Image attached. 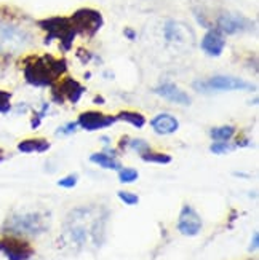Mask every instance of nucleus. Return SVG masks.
<instances>
[{"instance_id":"obj_1","label":"nucleus","mask_w":259,"mask_h":260,"mask_svg":"<svg viewBox=\"0 0 259 260\" xmlns=\"http://www.w3.org/2000/svg\"><path fill=\"white\" fill-rule=\"evenodd\" d=\"M67 72L64 58H54L53 54L27 56L22 61V75L27 85L36 88H51Z\"/></svg>"},{"instance_id":"obj_2","label":"nucleus","mask_w":259,"mask_h":260,"mask_svg":"<svg viewBox=\"0 0 259 260\" xmlns=\"http://www.w3.org/2000/svg\"><path fill=\"white\" fill-rule=\"evenodd\" d=\"M32 34L11 18L0 16V54H15L27 48Z\"/></svg>"},{"instance_id":"obj_3","label":"nucleus","mask_w":259,"mask_h":260,"mask_svg":"<svg viewBox=\"0 0 259 260\" xmlns=\"http://www.w3.org/2000/svg\"><path fill=\"white\" fill-rule=\"evenodd\" d=\"M37 26L47 34L45 36L43 43L50 45L53 40H60V48L61 51L67 53L72 50V43L77 37V32L71 24V19L66 16H51L39 19Z\"/></svg>"},{"instance_id":"obj_4","label":"nucleus","mask_w":259,"mask_h":260,"mask_svg":"<svg viewBox=\"0 0 259 260\" xmlns=\"http://www.w3.org/2000/svg\"><path fill=\"white\" fill-rule=\"evenodd\" d=\"M2 230L15 236H39L48 230V223L39 212L15 214L7 219Z\"/></svg>"},{"instance_id":"obj_5","label":"nucleus","mask_w":259,"mask_h":260,"mask_svg":"<svg viewBox=\"0 0 259 260\" xmlns=\"http://www.w3.org/2000/svg\"><path fill=\"white\" fill-rule=\"evenodd\" d=\"M194 88L198 93H215V91H253L254 85L232 75H215L205 82H195Z\"/></svg>"},{"instance_id":"obj_6","label":"nucleus","mask_w":259,"mask_h":260,"mask_svg":"<svg viewBox=\"0 0 259 260\" xmlns=\"http://www.w3.org/2000/svg\"><path fill=\"white\" fill-rule=\"evenodd\" d=\"M71 24L75 29L77 36H83L92 39L96 34L101 30V27L104 26V18L101 15V11L95 10V8H78L77 11H74V15L69 16Z\"/></svg>"},{"instance_id":"obj_7","label":"nucleus","mask_w":259,"mask_h":260,"mask_svg":"<svg viewBox=\"0 0 259 260\" xmlns=\"http://www.w3.org/2000/svg\"><path fill=\"white\" fill-rule=\"evenodd\" d=\"M51 98H53V103L56 104H64L66 101H69L71 104H77L78 101L82 99V96L87 93V88L78 83L75 78L72 77H64L60 78L51 88Z\"/></svg>"},{"instance_id":"obj_8","label":"nucleus","mask_w":259,"mask_h":260,"mask_svg":"<svg viewBox=\"0 0 259 260\" xmlns=\"http://www.w3.org/2000/svg\"><path fill=\"white\" fill-rule=\"evenodd\" d=\"M0 252L8 260H29L34 255V247L21 236L7 235L0 240Z\"/></svg>"},{"instance_id":"obj_9","label":"nucleus","mask_w":259,"mask_h":260,"mask_svg":"<svg viewBox=\"0 0 259 260\" xmlns=\"http://www.w3.org/2000/svg\"><path fill=\"white\" fill-rule=\"evenodd\" d=\"M116 115H106L99 110H85L77 118V125L85 131H99L114 126L117 123Z\"/></svg>"},{"instance_id":"obj_10","label":"nucleus","mask_w":259,"mask_h":260,"mask_svg":"<svg viewBox=\"0 0 259 260\" xmlns=\"http://www.w3.org/2000/svg\"><path fill=\"white\" fill-rule=\"evenodd\" d=\"M253 22L237 13H222L216 19V27L222 36H235L239 32H246L250 30Z\"/></svg>"},{"instance_id":"obj_11","label":"nucleus","mask_w":259,"mask_h":260,"mask_svg":"<svg viewBox=\"0 0 259 260\" xmlns=\"http://www.w3.org/2000/svg\"><path fill=\"white\" fill-rule=\"evenodd\" d=\"M176 229L184 236H197L202 232V219L198 212L192 206L184 205L181 212H179Z\"/></svg>"},{"instance_id":"obj_12","label":"nucleus","mask_w":259,"mask_h":260,"mask_svg":"<svg viewBox=\"0 0 259 260\" xmlns=\"http://www.w3.org/2000/svg\"><path fill=\"white\" fill-rule=\"evenodd\" d=\"M200 48L210 58H219L226 48V39L218 29H210L200 42Z\"/></svg>"},{"instance_id":"obj_13","label":"nucleus","mask_w":259,"mask_h":260,"mask_svg":"<svg viewBox=\"0 0 259 260\" xmlns=\"http://www.w3.org/2000/svg\"><path fill=\"white\" fill-rule=\"evenodd\" d=\"M154 93L157 96L166 99V101H170V103H173V104L190 106V103H192L190 96L186 91H183V89L179 88L178 85H175V83H162L157 88H154Z\"/></svg>"},{"instance_id":"obj_14","label":"nucleus","mask_w":259,"mask_h":260,"mask_svg":"<svg viewBox=\"0 0 259 260\" xmlns=\"http://www.w3.org/2000/svg\"><path fill=\"white\" fill-rule=\"evenodd\" d=\"M151 128L159 136H170L179 129V121L171 114H159L151 120Z\"/></svg>"},{"instance_id":"obj_15","label":"nucleus","mask_w":259,"mask_h":260,"mask_svg":"<svg viewBox=\"0 0 259 260\" xmlns=\"http://www.w3.org/2000/svg\"><path fill=\"white\" fill-rule=\"evenodd\" d=\"M186 32H189V27L179 24L178 21H166L163 26V36L165 40L170 43H181L186 40Z\"/></svg>"},{"instance_id":"obj_16","label":"nucleus","mask_w":259,"mask_h":260,"mask_svg":"<svg viewBox=\"0 0 259 260\" xmlns=\"http://www.w3.org/2000/svg\"><path fill=\"white\" fill-rule=\"evenodd\" d=\"M51 144L43 139V138H36V139H24L18 144V150L21 153H43L50 150Z\"/></svg>"},{"instance_id":"obj_17","label":"nucleus","mask_w":259,"mask_h":260,"mask_svg":"<svg viewBox=\"0 0 259 260\" xmlns=\"http://www.w3.org/2000/svg\"><path fill=\"white\" fill-rule=\"evenodd\" d=\"M116 117H117L119 121L128 123L130 126L136 128V129L144 128V126H146V123H148L146 117H144L142 114H139V112H136V110H120Z\"/></svg>"},{"instance_id":"obj_18","label":"nucleus","mask_w":259,"mask_h":260,"mask_svg":"<svg viewBox=\"0 0 259 260\" xmlns=\"http://www.w3.org/2000/svg\"><path fill=\"white\" fill-rule=\"evenodd\" d=\"M90 161L101 166V168H104V169H110V171H120L122 169V165H120V161H117V158L109 156L104 152L92 153L90 155Z\"/></svg>"},{"instance_id":"obj_19","label":"nucleus","mask_w":259,"mask_h":260,"mask_svg":"<svg viewBox=\"0 0 259 260\" xmlns=\"http://www.w3.org/2000/svg\"><path fill=\"white\" fill-rule=\"evenodd\" d=\"M235 133H237V128L234 125H222V126L211 128L210 138L215 142H229L235 136Z\"/></svg>"},{"instance_id":"obj_20","label":"nucleus","mask_w":259,"mask_h":260,"mask_svg":"<svg viewBox=\"0 0 259 260\" xmlns=\"http://www.w3.org/2000/svg\"><path fill=\"white\" fill-rule=\"evenodd\" d=\"M141 160L146 163H155V165H168L171 163V155L162 153V152H154L152 149L141 155Z\"/></svg>"},{"instance_id":"obj_21","label":"nucleus","mask_w":259,"mask_h":260,"mask_svg":"<svg viewBox=\"0 0 259 260\" xmlns=\"http://www.w3.org/2000/svg\"><path fill=\"white\" fill-rule=\"evenodd\" d=\"M139 177V173L133 168H122L119 171V180L122 184H133Z\"/></svg>"},{"instance_id":"obj_22","label":"nucleus","mask_w":259,"mask_h":260,"mask_svg":"<svg viewBox=\"0 0 259 260\" xmlns=\"http://www.w3.org/2000/svg\"><path fill=\"white\" fill-rule=\"evenodd\" d=\"M235 149V144H231L229 142H213L211 147H210V150L211 153H215V155H224V153H229Z\"/></svg>"},{"instance_id":"obj_23","label":"nucleus","mask_w":259,"mask_h":260,"mask_svg":"<svg viewBox=\"0 0 259 260\" xmlns=\"http://www.w3.org/2000/svg\"><path fill=\"white\" fill-rule=\"evenodd\" d=\"M128 149H131V150H134L136 153L142 155V153H146V152H149V150H151V145H149L148 141H144V139H130V142H128Z\"/></svg>"},{"instance_id":"obj_24","label":"nucleus","mask_w":259,"mask_h":260,"mask_svg":"<svg viewBox=\"0 0 259 260\" xmlns=\"http://www.w3.org/2000/svg\"><path fill=\"white\" fill-rule=\"evenodd\" d=\"M48 109H50V104L45 103V104L42 106V110H40V112H34V117H32V120H31V128H32V129H37V128L42 125V120L45 118V115L48 114Z\"/></svg>"},{"instance_id":"obj_25","label":"nucleus","mask_w":259,"mask_h":260,"mask_svg":"<svg viewBox=\"0 0 259 260\" xmlns=\"http://www.w3.org/2000/svg\"><path fill=\"white\" fill-rule=\"evenodd\" d=\"M117 197L125 203L128 206H136L139 203V197L136 193H133V191H127V190H122L117 193Z\"/></svg>"},{"instance_id":"obj_26","label":"nucleus","mask_w":259,"mask_h":260,"mask_svg":"<svg viewBox=\"0 0 259 260\" xmlns=\"http://www.w3.org/2000/svg\"><path fill=\"white\" fill-rule=\"evenodd\" d=\"M11 110V93L0 89V114H8Z\"/></svg>"},{"instance_id":"obj_27","label":"nucleus","mask_w":259,"mask_h":260,"mask_svg":"<svg viewBox=\"0 0 259 260\" xmlns=\"http://www.w3.org/2000/svg\"><path fill=\"white\" fill-rule=\"evenodd\" d=\"M78 182V176L77 174H69V176H66L63 179L58 180V185L63 187V188H74Z\"/></svg>"},{"instance_id":"obj_28","label":"nucleus","mask_w":259,"mask_h":260,"mask_svg":"<svg viewBox=\"0 0 259 260\" xmlns=\"http://www.w3.org/2000/svg\"><path fill=\"white\" fill-rule=\"evenodd\" d=\"M78 125H77V121H69V123H66V125L60 126L58 129H56V134H63V136H71L77 131Z\"/></svg>"},{"instance_id":"obj_29","label":"nucleus","mask_w":259,"mask_h":260,"mask_svg":"<svg viewBox=\"0 0 259 260\" xmlns=\"http://www.w3.org/2000/svg\"><path fill=\"white\" fill-rule=\"evenodd\" d=\"M71 236H72V240L75 243H78V244H83L87 241V232H85L83 227H75V229H72Z\"/></svg>"},{"instance_id":"obj_30","label":"nucleus","mask_w":259,"mask_h":260,"mask_svg":"<svg viewBox=\"0 0 259 260\" xmlns=\"http://www.w3.org/2000/svg\"><path fill=\"white\" fill-rule=\"evenodd\" d=\"M257 247H259V233L254 232L253 240H251V244H250V247H248V251H250V252H256V251H257Z\"/></svg>"},{"instance_id":"obj_31","label":"nucleus","mask_w":259,"mask_h":260,"mask_svg":"<svg viewBox=\"0 0 259 260\" xmlns=\"http://www.w3.org/2000/svg\"><path fill=\"white\" fill-rule=\"evenodd\" d=\"M123 36H125L130 42H133V40H136V30L131 27H125L123 29Z\"/></svg>"},{"instance_id":"obj_32","label":"nucleus","mask_w":259,"mask_h":260,"mask_svg":"<svg viewBox=\"0 0 259 260\" xmlns=\"http://www.w3.org/2000/svg\"><path fill=\"white\" fill-rule=\"evenodd\" d=\"M128 142H130V138H128V136H123V138L120 139V142H119V149H120V150L128 149Z\"/></svg>"},{"instance_id":"obj_33","label":"nucleus","mask_w":259,"mask_h":260,"mask_svg":"<svg viewBox=\"0 0 259 260\" xmlns=\"http://www.w3.org/2000/svg\"><path fill=\"white\" fill-rule=\"evenodd\" d=\"M103 152H104V153H107L109 156H114V158L117 156V152H116L114 149H110V147H104V150H103Z\"/></svg>"},{"instance_id":"obj_34","label":"nucleus","mask_w":259,"mask_h":260,"mask_svg":"<svg viewBox=\"0 0 259 260\" xmlns=\"http://www.w3.org/2000/svg\"><path fill=\"white\" fill-rule=\"evenodd\" d=\"M93 103H95V104H104V99H103V96H96V98L93 99Z\"/></svg>"},{"instance_id":"obj_35","label":"nucleus","mask_w":259,"mask_h":260,"mask_svg":"<svg viewBox=\"0 0 259 260\" xmlns=\"http://www.w3.org/2000/svg\"><path fill=\"white\" fill-rule=\"evenodd\" d=\"M101 142L107 145V144H110V139H109V138H101Z\"/></svg>"}]
</instances>
